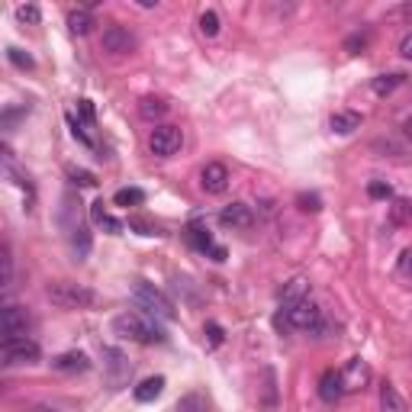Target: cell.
Returning <instances> with one entry per match:
<instances>
[{"label": "cell", "instance_id": "cell-1", "mask_svg": "<svg viewBox=\"0 0 412 412\" xmlns=\"http://www.w3.org/2000/svg\"><path fill=\"white\" fill-rule=\"evenodd\" d=\"M113 332L126 341H139V345H161L165 341V332L158 328V322L151 316H142V312H122V316L113 319Z\"/></svg>", "mask_w": 412, "mask_h": 412}, {"label": "cell", "instance_id": "cell-2", "mask_svg": "<svg viewBox=\"0 0 412 412\" xmlns=\"http://www.w3.org/2000/svg\"><path fill=\"white\" fill-rule=\"evenodd\" d=\"M46 297L52 300V306L58 309H91L100 303V297H97L91 287H84V283H75V281H55L48 283Z\"/></svg>", "mask_w": 412, "mask_h": 412}, {"label": "cell", "instance_id": "cell-3", "mask_svg": "<svg viewBox=\"0 0 412 412\" xmlns=\"http://www.w3.org/2000/svg\"><path fill=\"white\" fill-rule=\"evenodd\" d=\"M132 300L139 303L145 312H149L151 319H161V322H171V319L178 316V309H174V303L165 297V293L155 287V283L149 281H135L132 283Z\"/></svg>", "mask_w": 412, "mask_h": 412}, {"label": "cell", "instance_id": "cell-4", "mask_svg": "<svg viewBox=\"0 0 412 412\" xmlns=\"http://www.w3.org/2000/svg\"><path fill=\"white\" fill-rule=\"evenodd\" d=\"M180 145H184V132H180L178 126H155L149 135V149H151V155H158V158L178 155Z\"/></svg>", "mask_w": 412, "mask_h": 412}, {"label": "cell", "instance_id": "cell-5", "mask_svg": "<svg viewBox=\"0 0 412 412\" xmlns=\"http://www.w3.org/2000/svg\"><path fill=\"white\" fill-rule=\"evenodd\" d=\"M319 319H322V312H319L316 303L300 300V303H293V306H287L283 319H277V326H290V328H300V332H309V328L319 326Z\"/></svg>", "mask_w": 412, "mask_h": 412}, {"label": "cell", "instance_id": "cell-6", "mask_svg": "<svg viewBox=\"0 0 412 412\" xmlns=\"http://www.w3.org/2000/svg\"><path fill=\"white\" fill-rule=\"evenodd\" d=\"M39 355H42L39 345H36V341H29V338H19V341H3V348H0V357H3V364H7V367L36 364Z\"/></svg>", "mask_w": 412, "mask_h": 412}, {"label": "cell", "instance_id": "cell-7", "mask_svg": "<svg viewBox=\"0 0 412 412\" xmlns=\"http://www.w3.org/2000/svg\"><path fill=\"white\" fill-rule=\"evenodd\" d=\"M0 326H3V341H19V338H26V332H29L26 309L3 306V312H0Z\"/></svg>", "mask_w": 412, "mask_h": 412}, {"label": "cell", "instance_id": "cell-8", "mask_svg": "<svg viewBox=\"0 0 412 412\" xmlns=\"http://www.w3.org/2000/svg\"><path fill=\"white\" fill-rule=\"evenodd\" d=\"M341 384H345V393H361L367 384H371V367H367L364 357H351L341 371Z\"/></svg>", "mask_w": 412, "mask_h": 412}, {"label": "cell", "instance_id": "cell-9", "mask_svg": "<svg viewBox=\"0 0 412 412\" xmlns=\"http://www.w3.org/2000/svg\"><path fill=\"white\" fill-rule=\"evenodd\" d=\"M103 48L113 55H129L135 48V36L126 26H106L103 29Z\"/></svg>", "mask_w": 412, "mask_h": 412}, {"label": "cell", "instance_id": "cell-10", "mask_svg": "<svg viewBox=\"0 0 412 412\" xmlns=\"http://www.w3.org/2000/svg\"><path fill=\"white\" fill-rule=\"evenodd\" d=\"M200 187L206 194H223L229 187V168H225L223 161H209L203 171H200Z\"/></svg>", "mask_w": 412, "mask_h": 412}, {"label": "cell", "instance_id": "cell-11", "mask_svg": "<svg viewBox=\"0 0 412 412\" xmlns=\"http://www.w3.org/2000/svg\"><path fill=\"white\" fill-rule=\"evenodd\" d=\"M219 223H223L225 229H252L254 213H252V206L248 203H229V206H223Z\"/></svg>", "mask_w": 412, "mask_h": 412}, {"label": "cell", "instance_id": "cell-12", "mask_svg": "<svg viewBox=\"0 0 412 412\" xmlns=\"http://www.w3.org/2000/svg\"><path fill=\"white\" fill-rule=\"evenodd\" d=\"M341 393H345V384H341V374H335V371H326V374L319 377V400L322 403H338L341 400Z\"/></svg>", "mask_w": 412, "mask_h": 412}, {"label": "cell", "instance_id": "cell-13", "mask_svg": "<svg viewBox=\"0 0 412 412\" xmlns=\"http://www.w3.org/2000/svg\"><path fill=\"white\" fill-rule=\"evenodd\" d=\"M52 367L55 371H65V374H75V371H91V357L84 351H65V355L52 357Z\"/></svg>", "mask_w": 412, "mask_h": 412}, {"label": "cell", "instance_id": "cell-14", "mask_svg": "<svg viewBox=\"0 0 412 412\" xmlns=\"http://www.w3.org/2000/svg\"><path fill=\"white\" fill-rule=\"evenodd\" d=\"M103 357H110V361H106V367H110V380L113 384H122V380L129 377V361H126L116 348H103Z\"/></svg>", "mask_w": 412, "mask_h": 412}, {"label": "cell", "instance_id": "cell-15", "mask_svg": "<svg viewBox=\"0 0 412 412\" xmlns=\"http://www.w3.org/2000/svg\"><path fill=\"white\" fill-rule=\"evenodd\" d=\"M94 26H97V23H94V17H91V10H87V7L71 10V13H68V29H71L75 36H87Z\"/></svg>", "mask_w": 412, "mask_h": 412}, {"label": "cell", "instance_id": "cell-16", "mask_svg": "<svg viewBox=\"0 0 412 412\" xmlns=\"http://www.w3.org/2000/svg\"><path fill=\"white\" fill-rule=\"evenodd\" d=\"M328 126H332V132H338V135H351L355 129H361V113H335V116L328 120Z\"/></svg>", "mask_w": 412, "mask_h": 412}, {"label": "cell", "instance_id": "cell-17", "mask_svg": "<svg viewBox=\"0 0 412 412\" xmlns=\"http://www.w3.org/2000/svg\"><path fill=\"white\" fill-rule=\"evenodd\" d=\"M161 390H165V377H145L139 386H135V400L139 403H151V400H158Z\"/></svg>", "mask_w": 412, "mask_h": 412}, {"label": "cell", "instance_id": "cell-18", "mask_svg": "<svg viewBox=\"0 0 412 412\" xmlns=\"http://www.w3.org/2000/svg\"><path fill=\"white\" fill-rule=\"evenodd\" d=\"M380 409L384 412H406V400L400 396L393 384H384L380 386Z\"/></svg>", "mask_w": 412, "mask_h": 412}, {"label": "cell", "instance_id": "cell-19", "mask_svg": "<svg viewBox=\"0 0 412 412\" xmlns=\"http://www.w3.org/2000/svg\"><path fill=\"white\" fill-rule=\"evenodd\" d=\"M306 293H309V281H306V277H293V281L281 290V300L287 303V306H293V303L306 300Z\"/></svg>", "mask_w": 412, "mask_h": 412}, {"label": "cell", "instance_id": "cell-20", "mask_svg": "<svg viewBox=\"0 0 412 412\" xmlns=\"http://www.w3.org/2000/svg\"><path fill=\"white\" fill-rule=\"evenodd\" d=\"M400 84H406V75H400V71H393V75H380L371 81V87H374V94L386 97V94H393Z\"/></svg>", "mask_w": 412, "mask_h": 412}, {"label": "cell", "instance_id": "cell-21", "mask_svg": "<svg viewBox=\"0 0 412 412\" xmlns=\"http://www.w3.org/2000/svg\"><path fill=\"white\" fill-rule=\"evenodd\" d=\"M187 238H190V245L197 248V252H213L216 248V242H213V235H209V229H203V225H190L187 229Z\"/></svg>", "mask_w": 412, "mask_h": 412}, {"label": "cell", "instance_id": "cell-22", "mask_svg": "<svg viewBox=\"0 0 412 412\" xmlns=\"http://www.w3.org/2000/svg\"><path fill=\"white\" fill-rule=\"evenodd\" d=\"M91 245H94L91 232H87L84 225H75V229H71V248H75L77 258H87V254H91Z\"/></svg>", "mask_w": 412, "mask_h": 412}, {"label": "cell", "instance_id": "cell-23", "mask_svg": "<svg viewBox=\"0 0 412 412\" xmlns=\"http://www.w3.org/2000/svg\"><path fill=\"white\" fill-rule=\"evenodd\" d=\"M139 113L145 120H161L168 113V103L161 100V97H145V100H139Z\"/></svg>", "mask_w": 412, "mask_h": 412}, {"label": "cell", "instance_id": "cell-24", "mask_svg": "<svg viewBox=\"0 0 412 412\" xmlns=\"http://www.w3.org/2000/svg\"><path fill=\"white\" fill-rule=\"evenodd\" d=\"M113 203H116V206H142V203H145V190H139V187H122V190H116Z\"/></svg>", "mask_w": 412, "mask_h": 412}, {"label": "cell", "instance_id": "cell-25", "mask_svg": "<svg viewBox=\"0 0 412 412\" xmlns=\"http://www.w3.org/2000/svg\"><path fill=\"white\" fill-rule=\"evenodd\" d=\"M390 219H393L396 225H412V200H393Z\"/></svg>", "mask_w": 412, "mask_h": 412}, {"label": "cell", "instance_id": "cell-26", "mask_svg": "<svg viewBox=\"0 0 412 412\" xmlns=\"http://www.w3.org/2000/svg\"><path fill=\"white\" fill-rule=\"evenodd\" d=\"M219 26H223V23H219V13H216V10H203V13H200V32H203V36L213 39L216 32H219Z\"/></svg>", "mask_w": 412, "mask_h": 412}, {"label": "cell", "instance_id": "cell-27", "mask_svg": "<svg viewBox=\"0 0 412 412\" xmlns=\"http://www.w3.org/2000/svg\"><path fill=\"white\" fill-rule=\"evenodd\" d=\"M178 412H206V396L203 393H187L178 403Z\"/></svg>", "mask_w": 412, "mask_h": 412}, {"label": "cell", "instance_id": "cell-28", "mask_svg": "<svg viewBox=\"0 0 412 412\" xmlns=\"http://www.w3.org/2000/svg\"><path fill=\"white\" fill-rule=\"evenodd\" d=\"M0 264H3L0 287H3V290H10V283H13V254H10V245H3V252H0Z\"/></svg>", "mask_w": 412, "mask_h": 412}, {"label": "cell", "instance_id": "cell-29", "mask_svg": "<svg viewBox=\"0 0 412 412\" xmlns=\"http://www.w3.org/2000/svg\"><path fill=\"white\" fill-rule=\"evenodd\" d=\"M7 58H10V65H17V68H23V71H29V68L36 65V62H32V55H29V52H23V48H7Z\"/></svg>", "mask_w": 412, "mask_h": 412}, {"label": "cell", "instance_id": "cell-30", "mask_svg": "<svg viewBox=\"0 0 412 412\" xmlns=\"http://www.w3.org/2000/svg\"><path fill=\"white\" fill-rule=\"evenodd\" d=\"M68 178H71V184H77V187H97V178L84 168H68Z\"/></svg>", "mask_w": 412, "mask_h": 412}, {"label": "cell", "instance_id": "cell-31", "mask_svg": "<svg viewBox=\"0 0 412 412\" xmlns=\"http://www.w3.org/2000/svg\"><path fill=\"white\" fill-rule=\"evenodd\" d=\"M17 19L19 23H29V26H36L39 19H42V13H39L36 3H23V7H17Z\"/></svg>", "mask_w": 412, "mask_h": 412}, {"label": "cell", "instance_id": "cell-32", "mask_svg": "<svg viewBox=\"0 0 412 412\" xmlns=\"http://www.w3.org/2000/svg\"><path fill=\"white\" fill-rule=\"evenodd\" d=\"M367 197L371 200H390L393 197V190H390L386 180H371V184H367Z\"/></svg>", "mask_w": 412, "mask_h": 412}, {"label": "cell", "instance_id": "cell-33", "mask_svg": "<svg viewBox=\"0 0 412 412\" xmlns=\"http://www.w3.org/2000/svg\"><path fill=\"white\" fill-rule=\"evenodd\" d=\"M203 332H206V345H209V348H219V345H223V326H219V322H206V328H203Z\"/></svg>", "mask_w": 412, "mask_h": 412}, {"label": "cell", "instance_id": "cell-34", "mask_svg": "<svg viewBox=\"0 0 412 412\" xmlns=\"http://www.w3.org/2000/svg\"><path fill=\"white\" fill-rule=\"evenodd\" d=\"M364 48H367V32H355V36L345 39V52H351V55L364 52Z\"/></svg>", "mask_w": 412, "mask_h": 412}, {"label": "cell", "instance_id": "cell-35", "mask_svg": "<svg viewBox=\"0 0 412 412\" xmlns=\"http://www.w3.org/2000/svg\"><path fill=\"white\" fill-rule=\"evenodd\" d=\"M77 113H81V120H84L87 126H94V120H97V110H94V103L87 100V97H81V100H77Z\"/></svg>", "mask_w": 412, "mask_h": 412}, {"label": "cell", "instance_id": "cell-36", "mask_svg": "<svg viewBox=\"0 0 412 412\" xmlns=\"http://www.w3.org/2000/svg\"><path fill=\"white\" fill-rule=\"evenodd\" d=\"M297 203H300V209H306V213H319V209H322V200H319L316 194H300Z\"/></svg>", "mask_w": 412, "mask_h": 412}, {"label": "cell", "instance_id": "cell-37", "mask_svg": "<svg viewBox=\"0 0 412 412\" xmlns=\"http://www.w3.org/2000/svg\"><path fill=\"white\" fill-rule=\"evenodd\" d=\"M68 126H71V135H75V139L81 142V145H94V142H91V135L84 132V126H81V122H77L75 116H71V113H68Z\"/></svg>", "mask_w": 412, "mask_h": 412}, {"label": "cell", "instance_id": "cell-38", "mask_svg": "<svg viewBox=\"0 0 412 412\" xmlns=\"http://www.w3.org/2000/svg\"><path fill=\"white\" fill-rule=\"evenodd\" d=\"M129 225H132V229H139L142 235H161V232H158V225L145 223V219H129Z\"/></svg>", "mask_w": 412, "mask_h": 412}, {"label": "cell", "instance_id": "cell-39", "mask_svg": "<svg viewBox=\"0 0 412 412\" xmlns=\"http://www.w3.org/2000/svg\"><path fill=\"white\" fill-rule=\"evenodd\" d=\"M26 113H29V106H19V110H7V113H3V129H10V126H13L19 116H26Z\"/></svg>", "mask_w": 412, "mask_h": 412}, {"label": "cell", "instance_id": "cell-40", "mask_svg": "<svg viewBox=\"0 0 412 412\" xmlns=\"http://www.w3.org/2000/svg\"><path fill=\"white\" fill-rule=\"evenodd\" d=\"M400 274H403V277H412V248H406L403 258H400Z\"/></svg>", "mask_w": 412, "mask_h": 412}, {"label": "cell", "instance_id": "cell-41", "mask_svg": "<svg viewBox=\"0 0 412 412\" xmlns=\"http://www.w3.org/2000/svg\"><path fill=\"white\" fill-rule=\"evenodd\" d=\"M91 219H94L97 225L106 219V209H103V203H94V206H91Z\"/></svg>", "mask_w": 412, "mask_h": 412}, {"label": "cell", "instance_id": "cell-42", "mask_svg": "<svg viewBox=\"0 0 412 412\" xmlns=\"http://www.w3.org/2000/svg\"><path fill=\"white\" fill-rule=\"evenodd\" d=\"M400 55L412 58V32H409V36H403V42H400Z\"/></svg>", "mask_w": 412, "mask_h": 412}, {"label": "cell", "instance_id": "cell-43", "mask_svg": "<svg viewBox=\"0 0 412 412\" xmlns=\"http://www.w3.org/2000/svg\"><path fill=\"white\" fill-rule=\"evenodd\" d=\"M209 254H213V261H225V248H223V245H216Z\"/></svg>", "mask_w": 412, "mask_h": 412}, {"label": "cell", "instance_id": "cell-44", "mask_svg": "<svg viewBox=\"0 0 412 412\" xmlns=\"http://www.w3.org/2000/svg\"><path fill=\"white\" fill-rule=\"evenodd\" d=\"M403 129H406V135H409V139H412V116H409V120H406V126H403Z\"/></svg>", "mask_w": 412, "mask_h": 412}, {"label": "cell", "instance_id": "cell-45", "mask_svg": "<svg viewBox=\"0 0 412 412\" xmlns=\"http://www.w3.org/2000/svg\"><path fill=\"white\" fill-rule=\"evenodd\" d=\"M23 412H52V409H42V406H29V409H23Z\"/></svg>", "mask_w": 412, "mask_h": 412}, {"label": "cell", "instance_id": "cell-46", "mask_svg": "<svg viewBox=\"0 0 412 412\" xmlns=\"http://www.w3.org/2000/svg\"><path fill=\"white\" fill-rule=\"evenodd\" d=\"M400 13H406V17H412V3H406V7L400 10Z\"/></svg>", "mask_w": 412, "mask_h": 412}]
</instances>
